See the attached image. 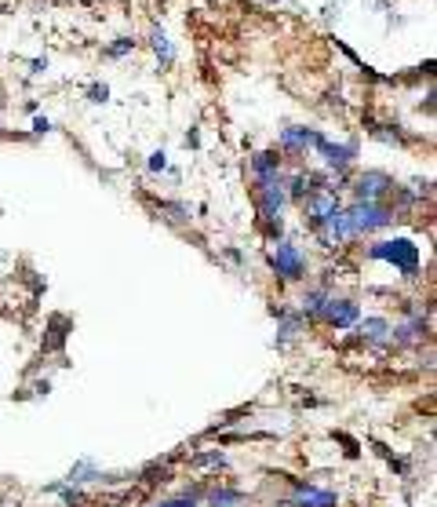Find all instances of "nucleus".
I'll list each match as a JSON object with an SVG mask.
<instances>
[{"label": "nucleus", "mask_w": 437, "mask_h": 507, "mask_svg": "<svg viewBox=\"0 0 437 507\" xmlns=\"http://www.w3.org/2000/svg\"><path fill=\"white\" fill-rule=\"evenodd\" d=\"M157 507H197V503H193V496H175V500H164Z\"/></svg>", "instance_id": "nucleus-18"}, {"label": "nucleus", "mask_w": 437, "mask_h": 507, "mask_svg": "<svg viewBox=\"0 0 437 507\" xmlns=\"http://www.w3.org/2000/svg\"><path fill=\"white\" fill-rule=\"evenodd\" d=\"M372 260H383V263H393L404 278H415L419 271V244H412L408 237H393V241H375L368 248Z\"/></svg>", "instance_id": "nucleus-1"}, {"label": "nucleus", "mask_w": 437, "mask_h": 507, "mask_svg": "<svg viewBox=\"0 0 437 507\" xmlns=\"http://www.w3.org/2000/svg\"><path fill=\"white\" fill-rule=\"evenodd\" d=\"M422 333H426V322H422V318H415L412 325L390 329V340H397V343H419V340H422Z\"/></svg>", "instance_id": "nucleus-14"}, {"label": "nucleus", "mask_w": 437, "mask_h": 507, "mask_svg": "<svg viewBox=\"0 0 437 507\" xmlns=\"http://www.w3.org/2000/svg\"><path fill=\"white\" fill-rule=\"evenodd\" d=\"M92 478H99V467H95L92 460H81V463L70 471L66 482H70V485H84V482H92Z\"/></svg>", "instance_id": "nucleus-16"}, {"label": "nucleus", "mask_w": 437, "mask_h": 507, "mask_svg": "<svg viewBox=\"0 0 437 507\" xmlns=\"http://www.w3.org/2000/svg\"><path fill=\"white\" fill-rule=\"evenodd\" d=\"M270 267L281 282H303L306 278V260L292 241H277V248L270 252Z\"/></svg>", "instance_id": "nucleus-3"}, {"label": "nucleus", "mask_w": 437, "mask_h": 507, "mask_svg": "<svg viewBox=\"0 0 437 507\" xmlns=\"http://www.w3.org/2000/svg\"><path fill=\"white\" fill-rule=\"evenodd\" d=\"M339 208H343V204H339V197H335L332 190H317V194H310V197L303 201V212H306V219H310L314 226H321L325 219H332Z\"/></svg>", "instance_id": "nucleus-7"}, {"label": "nucleus", "mask_w": 437, "mask_h": 507, "mask_svg": "<svg viewBox=\"0 0 437 507\" xmlns=\"http://www.w3.org/2000/svg\"><path fill=\"white\" fill-rule=\"evenodd\" d=\"M241 500H245L241 489H215L211 492V507H238Z\"/></svg>", "instance_id": "nucleus-17"}, {"label": "nucleus", "mask_w": 437, "mask_h": 507, "mask_svg": "<svg viewBox=\"0 0 437 507\" xmlns=\"http://www.w3.org/2000/svg\"><path fill=\"white\" fill-rule=\"evenodd\" d=\"M332 296L325 293V289H314V293H306L303 296V314L306 318H321V311H325V303H328Z\"/></svg>", "instance_id": "nucleus-15"}, {"label": "nucleus", "mask_w": 437, "mask_h": 507, "mask_svg": "<svg viewBox=\"0 0 437 507\" xmlns=\"http://www.w3.org/2000/svg\"><path fill=\"white\" fill-rule=\"evenodd\" d=\"M346 219H350L354 237H361V234L383 230V226L393 219V208H390V204H364V201H357V204L346 208Z\"/></svg>", "instance_id": "nucleus-2"}, {"label": "nucleus", "mask_w": 437, "mask_h": 507, "mask_svg": "<svg viewBox=\"0 0 437 507\" xmlns=\"http://www.w3.org/2000/svg\"><path fill=\"white\" fill-rule=\"evenodd\" d=\"M317 150L325 154V164H328V168H339V172H343V168L354 161V154H357V146H354V143H346V146H332L328 139H325Z\"/></svg>", "instance_id": "nucleus-12"}, {"label": "nucleus", "mask_w": 437, "mask_h": 507, "mask_svg": "<svg viewBox=\"0 0 437 507\" xmlns=\"http://www.w3.org/2000/svg\"><path fill=\"white\" fill-rule=\"evenodd\" d=\"M325 143V135L321 132H314V128H285L281 132V150H296V154H303V150H317Z\"/></svg>", "instance_id": "nucleus-9"}, {"label": "nucleus", "mask_w": 437, "mask_h": 507, "mask_svg": "<svg viewBox=\"0 0 437 507\" xmlns=\"http://www.w3.org/2000/svg\"><path fill=\"white\" fill-rule=\"evenodd\" d=\"M285 186H288V201H306L310 194L328 190V186H321V175H314V172H299V175H292V183H285Z\"/></svg>", "instance_id": "nucleus-11"}, {"label": "nucleus", "mask_w": 437, "mask_h": 507, "mask_svg": "<svg viewBox=\"0 0 437 507\" xmlns=\"http://www.w3.org/2000/svg\"><path fill=\"white\" fill-rule=\"evenodd\" d=\"M354 194H357V201H364V204H383V197L393 194V179H390L386 172H364V175H357Z\"/></svg>", "instance_id": "nucleus-5"}, {"label": "nucleus", "mask_w": 437, "mask_h": 507, "mask_svg": "<svg viewBox=\"0 0 437 507\" xmlns=\"http://www.w3.org/2000/svg\"><path fill=\"white\" fill-rule=\"evenodd\" d=\"M281 507H339V496H335L332 489H317V485L296 482L292 500H285Z\"/></svg>", "instance_id": "nucleus-6"}, {"label": "nucleus", "mask_w": 437, "mask_h": 507, "mask_svg": "<svg viewBox=\"0 0 437 507\" xmlns=\"http://www.w3.org/2000/svg\"><path fill=\"white\" fill-rule=\"evenodd\" d=\"M92 103H106V88L95 84V88H92Z\"/></svg>", "instance_id": "nucleus-20"}, {"label": "nucleus", "mask_w": 437, "mask_h": 507, "mask_svg": "<svg viewBox=\"0 0 437 507\" xmlns=\"http://www.w3.org/2000/svg\"><path fill=\"white\" fill-rule=\"evenodd\" d=\"M357 329H361V340H368V343L390 340V322H386V318H364Z\"/></svg>", "instance_id": "nucleus-13"}, {"label": "nucleus", "mask_w": 437, "mask_h": 507, "mask_svg": "<svg viewBox=\"0 0 437 507\" xmlns=\"http://www.w3.org/2000/svg\"><path fill=\"white\" fill-rule=\"evenodd\" d=\"M252 175H256V186L259 183H270V179H281V154L277 150H263L252 157Z\"/></svg>", "instance_id": "nucleus-10"}, {"label": "nucleus", "mask_w": 437, "mask_h": 507, "mask_svg": "<svg viewBox=\"0 0 437 507\" xmlns=\"http://www.w3.org/2000/svg\"><path fill=\"white\" fill-rule=\"evenodd\" d=\"M259 212H263V219H270V226L274 230H281V212H285V204H288V186H285V179H270V183H259Z\"/></svg>", "instance_id": "nucleus-4"}, {"label": "nucleus", "mask_w": 437, "mask_h": 507, "mask_svg": "<svg viewBox=\"0 0 437 507\" xmlns=\"http://www.w3.org/2000/svg\"><path fill=\"white\" fill-rule=\"evenodd\" d=\"M321 318H325L332 329H350V325H357L361 311H357V303H354V300H335V296H332V300L325 303Z\"/></svg>", "instance_id": "nucleus-8"}, {"label": "nucleus", "mask_w": 437, "mask_h": 507, "mask_svg": "<svg viewBox=\"0 0 437 507\" xmlns=\"http://www.w3.org/2000/svg\"><path fill=\"white\" fill-rule=\"evenodd\" d=\"M128 48H131V41H121V45H113V48H110V55H124Z\"/></svg>", "instance_id": "nucleus-19"}, {"label": "nucleus", "mask_w": 437, "mask_h": 507, "mask_svg": "<svg viewBox=\"0 0 437 507\" xmlns=\"http://www.w3.org/2000/svg\"><path fill=\"white\" fill-rule=\"evenodd\" d=\"M150 168H153V172L164 168V154H153V157H150Z\"/></svg>", "instance_id": "nucleus-21"}]
</instances>
